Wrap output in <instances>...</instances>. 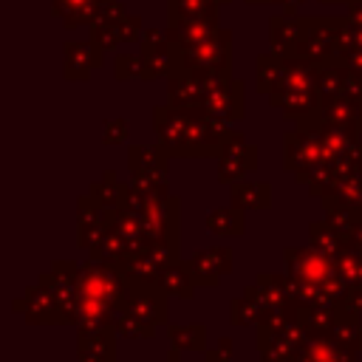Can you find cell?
<instances>
[{"label":"cell","mask_w":362,"mask_h":362,"mask_svg":"<svg viewBox=\"0 0 362 362\" xmlns=\"http://www.w3.org/2000/svg\"><path fill=\"white\" fill-rule=\"evenodd\" d=\"M303 320H305V328H308V337H331V328L339 317V305L331 303V305H314V308H300Z\"/></svg>","instance_id":"cell-17"},{"label":"cell","mask_w":362,"mask_h":362,"mask_svg":"<svg viewBox=\"0 0 362 362\" xmlns=\"http://www.w3.org/2000/svg\"><path fill=\"white\" fill-rule=\"evenodd\" d=\"M286 277L291 286V300L300 308L331 305L345 294V280L339 277L337 260L317 246H288L283 252Z\"/></svg>","instance_id":"cell-1"},{"label":"cell","mask_w":362,"mask_h":362,"mask_svg":"<svg viewBox=\"0 0 362 362\" xmlns=\"http://www.w3.org/2000/svg\"><path fill=\"white\" fill-rule=\"evenodd\" d=\"M122 139H124V124H122V122L110 124V127H107V136H105V141H107V144H116V141H122Z\"/></svg>","instance_id":"cell-27"},{"label":"cell","mask_w":362,"mask_h":362,"mask_svg":"<svg viewBox=\"0 0 362 362\" xmlns=\"http://www.w3.org/2000/svg\"><path fill=\"white\" fill-rule=\"evenodd\" d=\"M167 291L158 283L127 277V297H124V314L116 322V331L122 337L133 339H150L158 325L167 322Z\"/></svg>","instance_id":"cell-2"},{"label":"cell","mask_w":362,"mask_h":362,"mask_svg":"<svg viewBox=\"0 0 362 362\" xmlns=\"http://www.w3.org/2000/svg\"><path fill=\"white\" fill-rule=\"evenodd\" d=\"M130 173L133 178H147L167 184V156L164 150H150V147H130Z\"/></svg>","instance_id":"cell-11"},{"label":"cell","mask_w":362,"mask_h":362,"mask_svg":"<svg viewBox=\"0 0 362 362\" xmlns=\"http://www.w3.org/2000/svg\"><path fill=\"white\" fill-rule=\"evenodd\" d=\"M243 209L240 206H221L206 215V229L218 238H240L243 235Z\"/></svg>","instance_id":"cell-15"},{"label":"cell","mask_w":362,"mask_h":362,"mask_svg":"<svg viewBox=\"0 0 362 362\" xmlns=\"http://www.w3.org/2000/svg\"><path fill=\"white\" fill-rule=\"evenodd\" d=\"M113 226V212L102 209L90 195H82L76 201V240L90 255L105 243L107 232Z\"/></svg>","instance_id":"cell-3"},{"label":"cell","mask_w":362,"mask_h":362,"mask_svg":"<svg viewBox=\"0 0 362 362\" xmlns=\"http://www.w3.org/2000/svg\"><path fill=\"white\" fill-rule=\"evenodd\" d=\"M260 317H263V308H260V303L252 297V294H240V297H235V300H229V320H232V325H249V322H260Z\"/></svg>","instance_id":"cell-21"},{"label":"cell","mask_w":362,"mask_h":362,"mask_svg":"<svg viewBox=\"0 0 362 362\" xmlns=\"http://www.w3.org/2000/svg\"><path fill=\"white\" fill-rule=\"evenodd\" d=\"M337 305H339V311L362 320V286H348Z\"/></svg>","instance_id":"cell-24"},{"label":"cell","mask_w":362,"mask_h":362,"mask_svg":"<svg viewBox=\"0 0 362 362\" xmlns=\"http://www.w3.org/2000/svg\"><path fill=\"white\" fill-rule=\"evenodd\" d=\"M20 308H23L25 322L31 325H57V297L40 280L31 283L20 300H14V311Z\"/></svg>","instance_id":"cell-6"},{"label":"cell","mask_w":362,"mask_h":362,"mask_svg":"<svg viewBox=\"0 0 362 362\" xmlns=\"http://www.w3.org/2000/svg\"><path fill=\"white\" fill-rule=\"evenodd\" d=\"M334 260H337V269H339V277L345 280V286H362V252L359 249L345 243Z\"/></svg>","instance_id":"cell-20"},{"label":"cell","mask_w":362,"mask_h":362,"mask_svg":"<svg viewBox=\"0 0 362 362\" xmlns=\"http://www.w3.org/2000/svg\"><path fill=\"white\" fill-rule=\"evenodd\" d=\"M255 156H257V150L252 144L238 139V133H226V141H223V150H221V167H218L221 184H235L246 173H255L257 170Z\"/></svg>","instance_id":"cell-4"},{"label":"cell","mask_w":362,"mask_h":362,"mask_svg":"<svg viewBox=\"0 0 362 362\" xmlns=\"http://www.w3.org/2000/svg\"><path fill=\"white\" fill-rule=\"evenodd\" d=\"M356 354L331 337H308L291 362H356Z\"/></svg>","instance_id":"cell-10"},{"label":"cell","mask_w":362,"mask_h":362,"mask_svg":"<svg viewBox=\"0 0 362 362\" xmlns=\"http://www.w3.org/2000/svg\"><path fill=\"white\" fill-rule=\"evenodd\" d=\"M204 359L206 362H232V339L229 337H221L215 348H206L204 351Z\"/></svg>","instance_id":"cell-25"},{"label":"cell","mask_w":362,"mask_h":362,"mask_svg":"<svg viewBox=\"0 0 362 362\" xmlns=\"http://www.w3.org/2000/svg\"><path fill=\"white\" fill-rule=\"evenodd\" d=\"M178 218H181V204L175 195H164L141 209V223L147 238H164V235H178Z\"/></svg>","instance_id":"cell-7"},{"label":"cell","mask_w":362,"mask_h":362,"mask_svg":"<svg viewBox=\"0 0 362 362\" xmlns=\"http://www.w3.org/2000/svg\"><path fill=\"white\" fill-rule=\"evenodd\" d=\"M320 201H334V204H342V206H351V209H362V175H359V170L348 173V175H339L334 189Z\"/></svg>","instance_id":"cell-16"},{"label":"cell","mask_w":362,"mask_h":362,"mask_svg":"<svg viewBox=\"0 0 362 362\" xmlns=\"http://www.w3.org/2000/svg\"><path fill=\"white\" fill-rule=\"evenodd\" d=\"M348 246L362 252V209H356V221H354V229L348 235Z\"/></svg>","instance_id":"cell-26"},{"label":"cell","mask_w":362,"mask_h":362,"mask_svg":"<svg viewBox=\"0 0 362 362\" xmlns=\"http://www.w3.org/2000/svg\"><path fill=\"white\" fill-rule=\"evenodd\" d=\"M359 175H362V150H359Z\"/></svg>","instance_id":"cell-28"},{"label":"cell","mask_w":362,"mask_h":362,"mask_svg":"<svg viewBox=\"0 0 362 362\" xmlns=\"http://www.w3.org/2000/svg\"><path fill=\"white\" fill-rule=\"evenodd\" d=\"M158 286L170 294V297H181V300H192L195 297V277H192V269L187 260H175L170 263L161 274H158Z\"/></svg>","instance_id":"cell-12"},{"label":"cell","mask_w":362,"mask_h":362,"mask_svg":"<svg viewBox=\"0 0 362 362\" xmlns=\"http://www.w3.org/2000/svg\"><path fill=\"white\" fill-rule=\"evenodd\" d=\"M325 161H331L325 141H317L314 136H294V133L286 139V164H283L286 170L303 173V170H311Z\"/></svg>","instance_id":"cell-8"},{"label":"cell","mask_w":362,"mask_h":362,"mask_svg":"<svg viewBox=\"0 0 362 362\" xmlns=\"http://www.w3.org/2000/svg\"><path fill=\"white\" fill-rule=\"evenodd\" d=\"M232 204L240 209H266L272 204V187L266 181H235Z\"/></svg>","instance_id":"cell-13"},{"label":"cell","mask_w":362,"mask_h":362,"mask_svg":"<svg viewBox=\"0 0 362 362\" xmlns=\"http://www.w3.org/2000/svg\"><path fill=\"white\" fill-rule=\"evenodd\" d=\"M359 328H362V320L359 317H351L345 311H339L334 328H331V339H337L339 345L351 348V351H359Z\"/></svg>","instance_id":"cell-22"},{"label":"cell","mask_w":362,"mask_h":362,"mask_svg":"<svg viewBox=\"0 0 362 362\" xmlns=\"http://www.w3.org/2000/svg\"><path fill=\"white\" fill-rule=\"evenodd\" d=\"M170 339H173V348L178 351H206V325L201 322L170 325Z\"/></svg>","instance_id":"cell-18"},{"label":"cell","mask_w":362,"mask_h":362,"mask_svg":"<svg viewBox=\"0 0 362 362\" xmlns=\"http://www.w3.org/2000/svg\"><path fill=\"white\" fill-rule=\"evenodd\" d=\"M187 263H189L198 286L215 288L221 283V277L232 272V249L229 246H206V249L195 252Z\"/></svg>","instance_id":"cell-5"},{"label":"cell","mask_w":362,"mask_h":362,"mask_svg":"<svg viewBox=\"0 0 362 362\" xmlns=\"http://www.w3.org/2000/svg\"><path fill=\"white\" fill-rule=\"evenodd\" d=\"M359 351H362V328H359Z\"/></svg>","instance_id":"cell-29"},{"label":"cell","mask_w":362,"mask_h":362,"mask_svg":"<svg viewBox=\"0 0 362 362\" xmlns=\"http://www.w3.org/2000/svg\"><path fill=\"white\" fill-rule=\"evenodd\" d=\"M322 209H325V221L348 240V235L354 229V221H356V209L342 206V204H334V201H322Z\"/></svg>","instance_id":"cell-23"},{"label":"cell","mask_w":362,"mask_h":362,"mask_svg":"<svg viewBox=\"0 0 362 362\" xmlns=\"http://www.w3.org/2000/svg\"><path fill=\"white\" fill-rule=\"evenodd\" d=\"M116 328H93V331H79L76 334V351L79 362H116Z\"/></svg>","instance_id":"cell-9"},{"label":"cell","mask_w":362,"mask_h":362,"mask_svg":"<svg viewBox=\"0 0 362 362\" xmlns=\"http://www.w3.org/2000/svg\"><path fill=\"white\" fill-rule=\"evenodd\" d=\"M308 238H311V246H317L320 252H325V255H331V257H337V252L348 243L325 218L308 223Z\"/></svg>","instance_id":"cell-19"},{"label":"cell","mask_w":362,"mask_h":362,"mask_svg":"<svg viewBox=\"0 0 362 362\" xmlns=\"http://www.w3.org/2000/svg\"><path fill=\"white\" fill-rule=\"evenodd\" d=\"M88 195H90L102 209L116 212V209H122L124 201H127V187H122V184L116 181V173L107 170V173L102 175V181H96V184L88 189Z\"/></svg>","instance_id":"cell-14"}]
</instances>
